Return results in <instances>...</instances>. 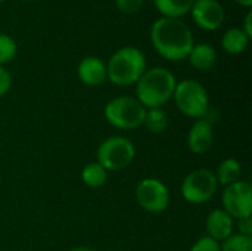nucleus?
I'll list each match as a JSON object with an SVG mask.
<instances>
[{
    "instance_id": "obj_1",
    "label": "nucleus",
    "mask_w": 252,
    "mask_h": 251,
    "mask_svg": "<svg viewBox=\"0 0 252 251\" xmlns=\"http://www.w3.org/2000/svg\"><path fill=\"white\" fill-rule=\"evenodd\" d=\"M151 41L162 58L177 62L189 56L193 47V34L182 19L162 16L151 28Z\"/></svg>"
},
{
    "instance_id": "obj_2",
    "label": "nucleus",
    "mask_w": 252,
    "mask_h": 251,
    "mask_svg": "<svg viewBox=\"0 0 252 251\" xmlns=\"http://www.w3.org/2000/svg\"><path fill=\"white\" fill-rule=\"evenodd\" d=\"M174 74L164 67L146 70L136 83V99L146 108H162L173 99L176 89Z\"/></svg>"
},
{
    "instance_id": "obj_3",
    "label": "nucleus",
    "mask_w": 252,
    "mask_h": 251,
    "mask_svg": "<svg viewBox=\"0 0 252 251\" xmlns=\"http://www.w3.org/2000/svg\"><path fill=\"white\" fill-rule=\"evenodd\" d=\"M145 71L146 56L140 49L133 46L118 49L106 64L108 80L121 87L136 84Z\"/></svg>"
},
{
    "instance_id": "obj_4",
    "label": "nucleus",
    "mask_w": 252,
    "mask_h": 251,
    "mask_svg": "<svg viewBox=\"0 0 252 251\" xmlns=\"http://www.w3.org/2000/svg\"><path fill=\"white\" fill-rule=\"evenodd\" d=\"M103 115L112 127L133 130L143 126L146 108L133 96H117L105 105Z\"/></svg>"
},
{
    "instance_id": "obj_5",
    "label": "nucleus",
    "mask_w": 252,
    "mask_h": 251,
    "mask_svg": "<svg viewBox=\"0 0 252 251\" xmlns=\"http://www.w3.org/2000/svg\"><path fill=\"white\" fill-rule=\"evenodd\" d=\"M173 99L179 111L189 118H204L210 111L207 89L196 80L186 78L176 84Z\"/></svg>"
},
{
    "instance_id": "obj_6",
    "label": "nucleus",
    "mask_w": 252,
    "mask_h": 251,
    "mask_svg": "<svg viewBox=\"0 0 252 251\" xmlns=\"http://www.w3.org/2000/svg\"><path fill=\"white\" fill-rule=\"evenodd\" d=\"M96 158L106 172H120L134 161L136 146L128 138L111 136L97 146Z\"/></svg>"
},
{
    "instance_id": "obj_7",
    "label": "nucleus",
    "mask_w": 252,
    "mask_h": 251,
    "mask_svg": "<svg viewBox=\"0 0 252 251\" xmlns=\"http://www.w3.org/2000/svg\"><path fill=\"white\" fill-rule=\"evenodd\" d=\"M219 189V182L213 170L196 169L186 175L182 182V197L186 203L201 206L214 198Z\"/></svg>"
},
{
    "instance_id": "obj_8",
    "label": "nucleus",
    "mask_w": 252,
    "mask_h": 251,
    "mask_svg": "<svg viewBox=\"0 0 252 251\" xmlns=\"http://www.w3.org/2000/svg\"><path fill=\"white\" fill-rule=\"evenodd\" d=\"M136 203L148 213L159 215L170 206V191L164 182L155 178L142 179L134 191Z\"/></svg>"
},
{
    "instance_id": "obj_9",
    "label": "nucleus",
    "mask_w": 252,
    "mask_h": 251,
    "mask_svg": "<svg viewBox=\"0 0 252 251\" xmlns=\"http://www.w3.org/2000/svg\"><path fill=\"white\" fill-rule=\"evenodd\" d=\"M223 210L232 219H245L252 215V186L250 182L238 180L224 186L221 192Z\"/></svg>"
},
{
    "instance_id": "obj_10",
    "label": "nucleus",
    "mask_w": 252,
    "mask_h": 251,
    "mask_svg": "<svg viewBox=\"0 0 252 251\" xmlns=\"http://www.w3.org/2000/svg\"><path fill=\"white\" fill-rule=\"evenodd\" d=\"M190 12L196 25L207 31L217 30L224 21V9L217 0H195Z\"/></svg>"
},
{
    "instance_id": "obj_11",
    "label": "nucleus",
    "mask_w": 252,
    "mask_h": 251,
    "mask_svg": "<svg viewBox=\"0 0 252 251\" xmlns=\"http://www.w3.org/2000/svg\"><path fill=\"white\" fill-rule=\"evenodd\" d=\"M188 148L192 154L202 155L208 152L214 143V129L213 123L207 118H198L193 121V124L189 129L188 138H186Z\"/></svg>"
},
{
    "instance_id": "obj_12",
    "label": "nucleus",
    "mask_w": 252,
    "mask_h": 251,
    "mask_svg": "<svg viewBox=\"0 0 252 251\" xmlns=\"http://www.w3.org/2000/svg\"><path fill=\"white\" fill-rule=\"evenodd\" d=\"M77 75L80 81L86 86H102L108 80L106 64L96 56H86L80 61L77 67Z\"/></svg>"
},
{
    "instance_id": "obj_13",
    "label": "nucleus",
    "mask_w": 252,
    "mask_h": 251,
    "mask_svg": "<svg viewBox=\"0 0 252 251\" xmlns=\"http://www.w3.org/2000/svg\"><path fill=\"white\" fill-rule=\"evenodd\" d=\"M205 229L207 237L216 240L217 243H223L233 234L235 219H232L223 209H216L207 216Z\"/></svg>"
},
{
    "instance_id": "obj_14",
    "label": "nucleus",
    "mask_w": 252,
    "mask_h": 251,
    "mask_svg": "<svg viewBox=\"0 0 252 251\" xmlns=\"http://www.w3.org/2000/svg\"><path fill=\"white\" fill-rule=\"evenodd\" d=\"M190 65L199 71H208L211 70L217 62V53L216 49L208 43H198L193 44L189 56H188Z\"/></svg>"
},
{
    "instance_id": "obj_15",
    "label": "nucleus",
    "mask_w": 252,
    "mask_h": 251,
    "mask_svg": "<svg viewBox=\"0 0 252 251\" xmlns=\"http://www.w3.org/2000/svg\"><path fill=\"white\" fill-rule=\"evenodd\" d=\"M214 175L217 178L219 185L227 186V185H232V183L241 180L242 166H241V163L236 158H224L219 164V167L214 172Z\"/></svg>"
},
{
    "instance_id": "obj_16",
    "label": "nucleus",
    "mask_w": 252,
    "mask_h": 251,
    "mask_svg": "<svg viewBox=\"0 0 252 251\" xmlns=\"http://www.w3.org/2000/svg\"><path fill=\"white\" fill-rule=\"evenodd\" d=\"M250 43V37L244 33L242 28H230L224 33L221 38L223 49L230 55H239L242 53Z\"/></svg>"
},
{
    "instance_id": "obj_17",
    "label": "nucleus",
    "mask_w": 252,
    "mask_h": 251,
    "mask_svg": "<svg viewBox=\"0 0 252 251\" xmlns=\"http://www.w3.org/2000/svg\"><path fill=\"white\" fill-rule=\"evenodd\" d=\"M154 3L165 18H180L190 12L195 0H154Z\"/></svg>"
},
{
    "instance_id": "obj_18",
    "label": "nucleus",
    "mask_w": 252,
    "mask_h": 251,
    "mask_svg": "<svg viewBox=\"0 0 252 251\" xmlns=\"http://www.w3.org/2000/svg\"><path fill=\"white\" fill-rule=\"evenodd\" d=\"M143 126L152 135H161V133H164L168 129V126H170V118H168L167 111L162 109V108H151V109H146V115H145Z\"/></svg>"
},
{
    "instance_id": "obj_19",
    "label": "nucleus",
    "mask_w": 252,
    "mask_h": 251,
    "mask_svg": "<svg viewBox=\"0 0 252 251\" xmlns=\"http://www.w3.org/2000/svg\"><path fill=\"white\" fill-rule=\"evenodd\" d=\"M108 172L97 163H89L81 170V180L89 188H100L106 183Z\"/></svg>"
},
{
    "instance_id": "obj_20",
    "label": "nucleus",
    "mask_w": 252,
    "mask_h": 251,
    "mask_svg": "<svg viewBox=\"0 0 252 251\" xmlns=\"http://www.w3.org/2000/svg\"><path fill=\"white\" fill-rule=\"evenodd\" d=\"M220 251H252V237L232 234L227 240L220 243Z\"/></svg>"
},
{
    "instance_id": "obj_21",
    "label": "nucleus",
    "mask_w": 252,
    "mask_h": 251,
    "mask_svg": "<svg viewBox=\"0 0 252 251\" xmlns=\"http://www.w3.org/2000/svg\"><path fill=\"white\" fill-rule=\"evenodd\" d=\"M16 52H18L16 41L10 36L0 33V67L10 62L16 56Z\"/></svg>"
},
{
    "instance_id": "obj_22",
    "label": "nucleus",
    "mask_w": 252,
    "mask_h": 251,
    "mask_svg": "<svg viewBox=\"0 0 252 251\" xmlns=\"http://www.w3.org/2000/svg\"><path fill=\"white\" fill-rule=\"evenodd\" d=\"M189 251H220V243L205 235L195 241Z\"/></svg>"
},
{
    "instance_id": "obj_23",
    "label": "nucleus",
    "mask_w": 252,
    "mask_h": 251,
    "mask_svg": "<svg viewBox=\"0 0 252 251\" xmlns=\"http://www.w3.org/2000/svg\"><path fill=\"white\" fill-rule=\"evenodd\" d=\"M117 6L124 13H134L142 7L143 0H115Z\"/></svg>"
},
{
    "instance_id": "obj_24",
    "label": "nucleus",
    "mask_w": 252,
    "mask_h": 251,
    "mask_svg": "<svg viewBox=\"0 0 252 251\" xmlns=\"http://www.w3.org/2000/svg\"><path fill=\"white\" fill-rule=\"evenodd\" d=\"M12 86V77L4 67H0V98H3Z\"/></svg>"
},
{
    "instance_id": "obj_25",
    "label": "nucleus",
    "mask_w": 252,
    "mask_h": 251,
    "mask_svg": "<svg viewBox=\"0 0 252 251\" xmlns=\"http://www.w3.org/2000/svg\"><path fill=\"white\" fill-rule=\"evenodd\" d=\"M238 228H239V234H241V235L252 237V219L251 217L239 219V220H238Z\"/></svg>"
},
{
    "instance_id": "obj_26",
    "label": "nucleus",
    "mask_w": 252,
    "mask_h": 251,
    "mask_svg": "<svg viewBox=\"0 0 252 251\" xmlns=\"http://www.w3.org/2000/svg\"><path fill=\"white\" fill-rule=\"evenodd\" d=\"M251 21H252V12L250 10L248 13H247V16H245V22H244V33L251 38L252 37V27H251Z\"/></svg>"
},
{
    "instance_id": "obj_27",
    "label": "nucleus",
    "mask_w": 252,
    "mask_h": 251,
    "mask_svg": "<svg viewBox=\"0 0 252 251\" xmlns=\"http://www.w3.org/2000/svg\"><path fill=\"white\" fill-rule=\"evenodd\" d=\"M68 251H96V250H93V249H90V247H86V246H77V247L69 249Z\"/></svg>"
},
{
    "instance_id": "obj_28",
    "label": "nucleus",
    "mask_w": 252,
    "mask_h": 251,
    "mask_svg": "<svg viewBox=\"0 0 252 251\" xmlns=\"http://www.w3.org/2000/svg\"><path fill=\"white\" fill-rule=\"evenodd\" d=\"M235 1L241 6H245V7H251L252 6V0H235Z\"/></svg>"
},
{
    "instance_id": "obj_29",
    "label": "nucleus",
    "mask_w": 252,
    "mask_h": 251,
    "mask_svg": "<svg viewBox=\"0 0 252 251\" xmlns=\"http://www.w3.org/2000/svg\"><path fill=\"white\" fill-rule=\"evenodd\" d=\"M1 1H4V0H0V3H1Z\"/></svg>"
}]
</instances>
